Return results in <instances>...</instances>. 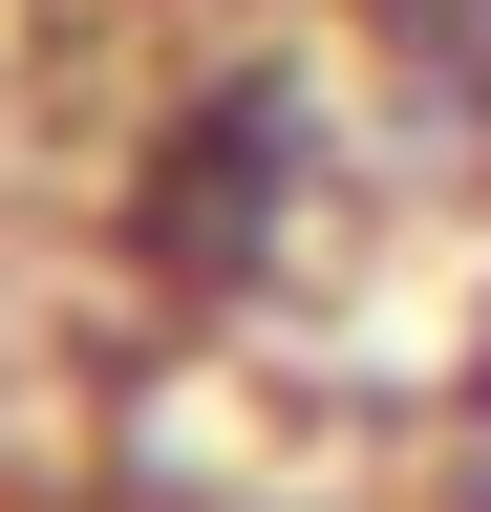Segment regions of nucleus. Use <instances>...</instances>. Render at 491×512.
<instances>
[{"label":"nucleus","mask_w":491,"mask_h":512,"mask_svg":"<svg viewBox=\"0 0 491 512\" xmlns=\"http://www.w3.org/2000/svg\"><path fill=\"white\" fill-rule=\"evenodd\" d=\"M363 192H385V107H363V64H321V43H193V64L129 107L107 235H129L150 299L257 320V299H299V278H342Z\"/></svg>","instance_id":"nucleus-1"},{"label":"nucleus","mask_w":491,"mask_h":512,"mask_svg":"<svg viewBox=\"0 0 491 512\" xmlns=\"http://www.w3.org/2000/svg\"><path fill=\"white\" fill-rule=\"evenodd\" d=\"M427 512H491V342L427 384Z\"/></svg>","instance_id":"nucleus-2"}]
</instances>
